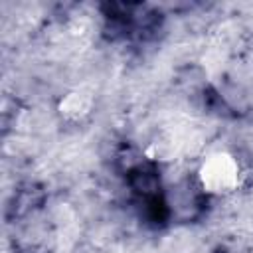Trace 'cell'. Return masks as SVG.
<instances>
[{"instance_id": "1", "label": "cell", "mask_w": 253, "mask_h": 253, "mask_svg": "<svg viewBox=\"0 0 253 253\" xmlns=\"http://www.w3.org/2000/svg\"><path fill=\"white\" fill-rule=\"evenodd\" d=\"M241 166L239 160L227 150H215L208 154L198 170L196 184L206 196H227L239 188Z\"/></svg>"}, {"instance_id": "2", "label": "cell", "mask_w": 253, "mask_h": 253, "mask_svg": "<svg viewBox=\"0 0 253 253\" xmlns=\"http://www.w3.org/2000/svg\"><path fill=\"white\" fill-rule=\"evenodd\" d=\"M91 107H93V99L89 97V93L77 89L67 93L65 99H61L59 111L67 121H81L91 113Z\"/></svg>"}]
</instances>
